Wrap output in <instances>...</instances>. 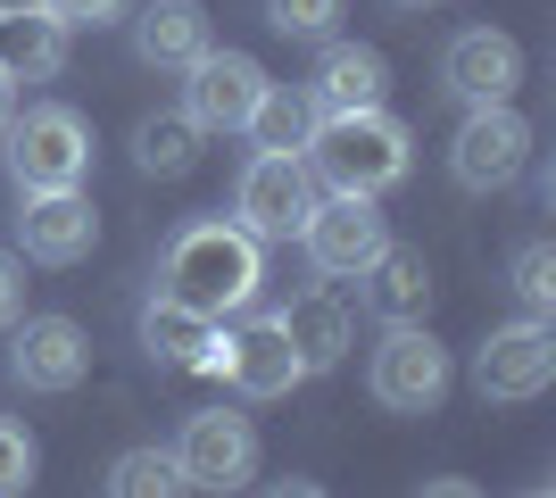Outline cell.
<instances>
[{
  "label": "cell",
  "mask_w": 556,
  "mask_h": 498,
  "mask_svg": "<svg viewBox=\"0 0 556 498\" xmlns=\"http://www.w3.org/2000/svg\"><path fill=\"white\" fill-rule=\"evenodd\" d=\"M257 250H266V241H250L232 216H200V225H184V233L166 241L159 291L225 324V316H241L257 299V283H266V258H257Z\"/></svg>",
  "instance_id": "1"
},
{
  "label": "cell",
  "mask_w": 556,
  "mask_h": 498,
  "mask_svg": "<svg viewBox=\"0 0 556 498\" xmlns=\"http://www.w3.org/2000/svg\"><path fill=\"white\" fill-rule=\"evenodd\" d=\"M307 166L325 191H349V200H382V191L407 183V125L391 108H349V117H316V142H307Z\"/></svg>",
  "instance_id": "2"
},
{
  "label": "cell",
  "mask_w": 556,
  "mask_h": 498,
  "mask_svg": "<svg viewBox=\"0 0 556 498\" xmlns=\"http://www.w3.org/2000/svg\"><path fill=\"white\" fill-rule=\"evenodd\" d=\"M0 142H9V183L17 191H84V175H92V133L67 100H34L25 117L0 125Z\"/></svg>",
  "instance_id": "3"
},
{
  "label": "cell",
  "mask_w": 556,
  "mask_h": 498,
  "mask_svg": "<svg viewBox=\"0 0 556 498\" xmlns=\"http://www.w3.org/2000/svg\"><path fill=\"white\" fill-rule=\"evenodd\" d=\"M325 191H316V166L291 158V150H257L241 166V183H232V225L250 241H300L307 208H316Z\"/></svg>",
  "instance_id": "4"
},
{
  "label": "cell",
  "mask_w": 556,
  "mask_h": 498,
  "mask_svg": "<svg viewBox=\"0 0 556 498\" xmlns=\"http://www.w3.org/2000/svg\"><path fill=\"white\" fill-rule=\"evenodd\" d=\"M366 391L391 407V416H432V407L448 399V349L424 324H382L374 366H366Z\"/></svg>",
  "instance_id": "5"
},
{
  "label": "cell",
  "mask_w": 556,
  "mask_h": 498,
  "mask_svg": "<svg viewBox=\"0 0 556 498\" xmlns=\"http://www.w3.org/2000/svg\"><path fill=\"white\" fill-rule=\"evenodd\" d=\"M300 250H307V266H316L325 283H357V274L391 250V225H382V208H374V200L332 191V200H316V208H307Z\"/></svg>",
  "instance_id": "6"
},
{
  "label": "cell",
  "mask_w": 556,
  "mask_h": 498,
  "mask_svg": "<svg viewBox=\"0 0 556 498\" xmlns=\"http://www.w3.org/2000/svg\"><path fill=\"white\" fill-rule=\"evenodd\" d=\"M208 374H225L241 399H291L307 382V357L291 349V332H282V316H250V324L216 332V357Z\"/></svg>",
  "instance_id": "7"
},
{
  "label": "cell",
  "mask_w": 556,
  "mask_h": 498,
  "mask_svg": "<svg viewBox=\"0 0 556 498\" xmlns=\"http://www.w3.org/2000/svg\"><path fill=\"white\" fill-rule=\"evenodd\" d=\"M266 84H275V75L257 67L250 50H216V42H208V50L184 67V117L200 125V133H241V125H250V108L266 100Z\"/></svg>",
  "instance_id": "8"
},
{
  "label": "cell",
  "mask_w": 556,
  "mask_h": 498,
  "mask_svg": "<svg viewBox=\"0 0 556 498\" xmlns=\"http://www.w3.org/2000/svg\"><path fill=\"white\" fill-rule=\"evenodd\" d=\"M175 465H184L191 490H241V482L257 474V432L250 416H232V407H200V416H184V432H175Z\"/></svg>",
  "instance_id": "9"
},
{
  "label": "cell",
  "mask_w": 556,
  "mask_h": 498,
  "mask_svg": "<svg viewBox=\"0 0 556 498\" xmlns=\"http://www.w3.org/2000/svg\"><path fill=\"white\" fill-rule=\"evenodd\" d=\"M523 158H532V125L515 117L507 100L465 108L457 142H448V175H457L465 191H507L515 175H523Z\"/></svg>",
  "instance_id": "10"
},
{
  "label": "cell",
  "mask_w": 556,
  "mask_h": 498,
  "mask_svg": "<svg viewBox=\"0 0 556 498\" xmlns=\"http://www.w3.org/2000/svg\"><path fill=\"white\" fill-rule=\"evenodd\" d=\"M548 382H556V332L540 324V316H523V324H507V332H490L482 349H473V391H482V399H498V407L540 399Z\"/></svg>",
  "instance_id": "11"
},
{
  "label": "cell",
  "mask_w": 556,
  "mask_h": 498,
  "mask_svg": "<svg viewBox=\"0 0 556 498\" xmlns=\"http://www.w3.org/2000/svg\"><path fill=\"white\" fill-rule=\"evenodd\" d=\"M515 84H523V50H515V34H498V25H465L457 42L441 50V92L465 100V108L515 100Z\"/></svg>",
  "instance_id": "12"
},
{
  "label": "cell",
  "mask_w": 556,
  "mask_h": 498,
  "mask_svg": "<svg viewBox=\"0 0 556 498\" xmlns=\"http://www.w3.org/2000/svg\"><path fill=\"white\" fill-rule=\"evenodd\" d=\"M25 216H17V241H25V258L34 266H75V258H92V241H100V216L84 191H17Z\"/></svg>",
  "instance_id": "13"
},
{
  "label": "cell",
  "mask_w": 556,
  "mask_h": 498,
  "mask_svg": "<svg viewBox=\"0 0 556 498\" xmlns=\"http://www.w3.org/2000/svg\"><path fill=\"white\" fill-rule=\"evenodd\" d=\"M9 374L25 391H75V382L92 374V341H84L75 316H34L17 332V349H9Z\"/></svg>",
  "instance_id": "14"
},
{
  "label": "cell",
  "mask_w": 556,
  "mask_h": 498,
  "mask_svg": "<svg viewBox=\"0 0 556 498\" xmlns=\"http://www.w3.org/2000/svg\"><path fill=\"white\" fill-rule=\"evenodd\" d=\"M216 316H200V308H184V299H150L141 308V349L159 357V366H184V374H208V357H216Z\"/></svg>",
  "instance_id": "15"
},
{
  "label": "cell",
  "mask_w": 556,
  "mask_h": 498,
  "mask_svg": "<svg viewBox=\"0 0 556 498\" xmlns=\"http://www.w3.org/2000/svg\"><path fill=\"white\" fill-rule=\"evenodd\" d=\"M307 92H316V108H325V117H349V108H382V92H391V67H382V50H366V42H332Z\"/></svg>",
  "instance_id": "16"
},
{
  "label": "cell",
  "mask_w": 556,
  "mask_h": 498,
  "mask_svg": "<svg viewBox=\"0 0 556 498\" xmlns=\"http://www.w3.org/2000/svg\"><path fill=\"white\" fill-rule=\"evenodd\" d=\"M0 67L17 75V84L59 75V67H67V25L42 17L34 0H9V9H0Z\"/></svg>",
  "instance_id": "17"
},
{
  "label": "cell",
  "mask_w": 556,
  "mask_h": 498,
  "mask_svg": "<svg viewBox=\"0 0 556 498\" xmlns=\"http://www.w3.org/2000/svg\"><path fill=\"white\" fill-rule=\"evenodd\" d=\"M357 283H366V308L382 316V324H424V308H432V266H424V250H382Z\"/></svg>",
  "instance_id": "18"
},
{
  "label": "cell",
  "mask_w": 556,
  "mask_h": 498,
  "mask_svg": "<svg viewBox=\"0 0 556 498\" xmlns=\"http://www.w3.org/2000/svg\"><path fill=\"white\" fill-rule=\"evenodd\" d=\"M134 50L150 67H191V59L208 50V9H200V0H150L134 17Z\"/></svg>",
  "instance_id": "19"
},
{
  "label": "cell",
  "mask_w": 556,
  "mask_h": 498,
  "mask_svg": "<svg viewBox=\"0 0 556 498\" xmlns=\"http://www.w3.org/2000/svg\"><path fill=\"white\" fill-rule=\"evenodd\" d=\"M316 117H325V108H316V92L266 84V100L250 108V125H241V133H250L257 150H291V158H307V142H316Z\"/></svg>",
  "instance_id": "20"
},
{
  "label": "cell",
  "mask_w": 556,
  "mask_h": 498,
  "mask_svg": "<svg viewBox=\"0 0 556 498\" xmlns=\"http://www.w3.org/2000/svg\"><path fill=\"white\" fill-rule=\"evenodd\" d=\"M282 332H291V349L307 357V374H325V366L349 357V308L325 299V291H316V299H291V308H282Z\"/></svg>",
  "instance_id": "21"
},
{
  "label": "cell",
  "mask_w": 556,
  "mask_h": 498,
  "mask_svg": "<svg viewBox=\"0 0 556 498\" xmlns=\"http://www.w3.org/2000/svg\"><path fill=\"white\" fill-rule=\"evenodd\" d=\"M134 166H141V175H159V183L191 175V166H200V125H191L184 108H166V117H141V125H134Z\"/></svg>",
  "instance_id": "22"
},
{
  "label": "cell",
  "mask_w": 556,
  "mask_h": 498,
  "mask_svg": "<svg viewBox=\"0 0 556 498\" xmlns=\"http://www.w3.org/2000/svg\"><path fill=\"white\" fill-rule=\"evenodd\" d=\"M109 498H191L175 449H125L109 465Z\"/></svg>",
  "instance_id": "23"
},
{
  "label": "cell",
  "mask_w": 556,
  "mask_h": 498,
  "mask_svg": "<svg viewBox=\"0 0 556 498\" xmlns=\"http://www.w3.org/2000/svg\"><path fill=\"white\" fill-rule=\"evenodd\" d=\"M515 299H523L540 324L556 316V250L548 241H523V250H515Z\"/></svg>",
  "instance_id": "24"
},
{
  "label": "cell",
  "mask_w": 556,
  "mask_h": 498,
  "mask_svg": "<svg viewBox=\"0 0 556 498\" xmlns=\"http://www.w3.org/2000/svg\"><path fill=\"white\" fill-rule=\"evenodd\" d=\"M332 17H341V0H266V25H275V34H300V42L332 34Z\"/></svg>",
  "instance_id": "25"
},
{
  "label": "cell",
  "mask_w": 556,
  "mask_h": 498,
  "mask_svg": "<svg viewBox=\"0 0 556 498\" xmlns=\"http://www.w3.org/2000/svg\"><path fill=\"white\" fill-rule=\"evenodd\" d=\"M34 465H42V449H34V432L0 416V498H17L25 482H34Z\"/></svg>",
  "instance_id": "26"
},
{
  "label": "cell",
  "mask_w": 556,
  "mask_h": 498,
  "mask_svg": "<svg viewBox=\"0 0 556 498\" xmlns=\"http://www.w3.org/2000/svg\"><path fill=\"white\" fill-rule=\"evenodd\" d=\"M42 17H59V25H100V17H116L125 0H34Z\"/></svg>",
  "instance_id": "27"
},
{
  "label": "cell",
  "mask_w": 556,
  "mask_h": 498,
  "mask_svg": "<svg viewBox=\"0 0 556 498\" xmlns=\"http://www.w3.org/2000/svg\"><path fill=\"white\" fill-rule=\"evenodd\" d=\"M17 308H25V266L17 250H0V324H17Z\"/></svg>",
  "instance_id": "28"
},
{
  "label": "cell",
  "mask_w": 556,
  "mask_h": 498,
  "mask_svg": "<svg viewBox=\"0 0 556 498\" xmlns=\"http://www.w3.org/2000/svg\"><path fill=\"white\" fill-rule=\"evenodd\" d=\"M424 498H482L473 482H457V474H441V482H424Z\"/></svg>",
  "instance_id": "29"
},
{
  "label": "cell",
  "mask_w": 556,
  "mask_h": 498,
  "mask_svg": "<svg viewBox=\"0 0 556 498\" xmlns=\"http://www.w3.org/2000/svg\"><path fill=\"white\" fill-rule=\"evenodd\" d=\"M9 117H17V75L0 67V125H9Z\"/></svg>",
  "instance_id": "30"
},
{
  "label": "cell",
  "mask_w": 556,
  "mask_h": 498,
  "mask_svg": "<svg viewBox=\"0 0 556 498\" xmlns=\"http://www.w3.org/2000/svg\"><path fill=\"white\" fill-rule=\"evenodd\" d=\"M266 498H332V490H316V482H275Z\"/></svg>",
  "instance_id": "31"
},
{
  "label": "cell",
  "mask_w": 556,
  "mask_h": 498,
  "mask_svg": "<svg viewBox=\"0 0 556 498\" xmlns=\"http://www.w3.org/2000/svg\"><path fill=\"white\" fill-rule=\"evenodd\" d=\"M399 9H432V0H399Z\"/></svg>",
  "instance_id": "32"
},
{
  "label": "cell",
  "mask_w": 556,
  "mask_h": 498,
  "mask_svg": "<svg viewBox=\"0 0 556 498\" xmlns=\"http://www.w3.org/2000/svg\"><path fill=\"white\" fill-rule=\"evenodd\" d=\"M532 498H556V490H532Z\"/></svg>",
  "instance_id": "33"
}]
</instances>
